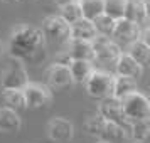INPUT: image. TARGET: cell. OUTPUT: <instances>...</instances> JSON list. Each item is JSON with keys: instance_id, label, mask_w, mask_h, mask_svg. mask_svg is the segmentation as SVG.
Listing matches in <instances>:
<instances>
[{"instance_id": "obj_1", "label": "cell", "mask_w": 150, "mask_h": 143, "mask_svg": "<svg viewBox=\"0 0 150 143\" xmlns=\"http://www.w3.org/2000/svg\"><path fill=\"white\" fill-rule=\"evenodd\" d=\"M44 44L46 37L41 29L21 24L10 32L7 49L12 59H19L22 62L30 61L35 64L41 61V56H44Z\"/></svg>"}, {"instance_id": "obj_2", "label": "cell", "mask_w": 150, "mask_h": 143, "mask_svg": "<svg viewBox=\"0 0 150 143\" xmlns=\"http://www.w3.org/2000/svg\"><path fill=\"white\" fill-rule=\"evenodd\" d=\"M122 101L123 115L128 121H138V120H149L150 118V103L149 98L140 93L138 89L125 96Z\"/></svg>"}, {"instance_id": "obj_3", "label": "cell", "mask_w": 150, "mask_h": 143, "mask_svg": "<svg viewBox=\"0 0 150 143\" xmlns=\"http://www.w3.org/2000/svg\"><path fill=\"white\" fill-rule=\"evenodd\" d=\"M113 79H115V76L111 73L93 69L89 77L84 81L86 93L95 99L108 98V96H111V91H113Z\"/></svg>"}, {"instance_id": "obj_4", "label": "cell", "mask_w": 150, "mask_h": 143, "mask_svg": "<svg viewBox=\"0 0 150 143\" xmlns=\"http://www.w3.org/2000/svg\"><path fill=\"white\" fill-rule=\"evenodd\" d=\"M27 82L29 76L24 62L10 57V62H7V66L2 71V77H0L2 89H24Z\"/></svg>"}, {"instance_id": "obj_5", "label": "cell", "mask_w": 150, "mask_h": 143, "mask_svg": "<svg viewBox=\"0 0 150 143\" xmlns=\"http://www.w3.org/2000/svg\"><path fill=\"white\" fill-rule=\"evenodd\" d=\"M93 49H95V59L93 62H100L103 66H115L118 57L122 56V49L115 41H111V37H103V35H96L91 41Z\"/></svg>"}, {"instance_id": "obj_6", "label": "cell", "mask_w": 150, "mask_h": 143, "mask_svg": "<svg viewBox=\"0 0 150 143\" xmlns=\"http://www.w3.org/2000/svg\"><path fill=\"white\" fill-rule=\"evenodd\" d=\"M42 34L46 39L59 44H66L71 37V24L62 19L61 15H49L42 22Z\"/></svg>"}, {"instance_id": "obj_7", "label": "cell", "mask_w": 150, "mask_h": 143, "mask_svg": "<svg viewBox=\"0 0 150 143\" xmlns=\"http://www.w3.org/2000/svg\"><path fill=\"white\" fill-rule=\"evenodd\" d=\"M22 91L25 98V106L30 109L46 108L52 101V89L41 82H27Z\"/></svg>"}, {"instance_id": "obj_8", "label": "cell", "mask_w": 150, "mask_h": 143, "mask_svg": "<svg viewBox=\"0 0 150 143\" xmlns=\"http://www.w3.org/2000/svg\"><path fill=\"white\" fill-rule=\"evenodd\" d=\"M74 135V125L61 116H56L47 123V136L52 142H69Z\"/></svg>"}, {"instance_id": "obj_9", "label": "cell", "mask_w": 150, "mask_h": 143, "mask_svg": "<svg viewBox=\"0 0 150 143\" xmlns=\"http://www.w3.org/2000/svg\"><path fill=\"white\" fill-rule=\"evenodd\" d=\"M46 79H47V86L51 89H62L68 88L73 84V79H71V73H69V68L64 66V64H51L46 71Z\"/></svg>"}, {"instance_id": "obj_10", "label": "cell", "mask_w": 150, "mask_h": 143, "mask_svg": "<svg viewBox=\"0 0 150 143\" xmlns=\"http://www.w3.org/2000/svg\"><path fill=\"white\" fill-rule=\"evenodd\" d=\"M150 17V0H127L123 19H128L137 24H147Z\"/></svg>"}, {"instance_id": "obj_11", "label": "cell", "mask_w": 150, "mask_h": 143, "mask_svg": "<svg viewBox=\"0 0 150 143\" xmlns=\"http://www.w3.org/2000/svg\"><path fill=\"white\" fill-rule=\"evenodd\" d=\"M100 106H98V113L103 116L105 121L110 123H123L127 118L123 115L122 109V101L116 99L113 96H108V98H103L100 99Z\"/></svg>"}, {"instance_id": "obj_12", "label": "cell", "mask_w": 150, "mask_h": 143, "mask_svg": "<svg viewBox=\"0 0 150 143\" xmlns=\"http://www.w3.org/2000/svg\"><path fill=\"white\" fill-rule=\"evenodd\" d=\"M140 34H142L140 24L132 22V20H128V19H123L122 17V19H118V20L115 22V29H113V35H111V37L130 44V42L140 39Z\"/></svg>"}, {"instance_id": "obj_13", "label": "cell", "mask_w": 150, "mask_h": 143, "mask_svg": "<svg viewBox=\"0 0 150 143\" xmlns=\"http://www.w3.org/2000/svg\"><path fill=\"white\" fill-rule=\"evenodd\" d=\"M115 73L116 76H125V77H132V79H140L143 73V66H140L135 59H132L127 52H122L115 62Z\"/></svg>"}, {"instance_id": "obj_14", "label": "cell", "mask_w": 150, "mask_h": 143, "mask_svg": "<svg viewBox=\"0 0 150 143\" xmlns=\"http://www.w3.org/2000/svg\"><path fill=\"white\" fill-rule=\"evenodd\" d=\"M68 52L71 59H84L93 61L95 59V49L89 41H79V39H69L68 42Z\"/></svg>"}, {"instance_id": "obj_15", "label": "cell", "mask_w": 150, "mask_h": 143, "mask_svg": "<svg viewBox=\"0 0 150 143\" xmlns=\"http://www.w3.org/2000/svg\"><path fill=\"white\" fill-rule=\"evenodd\" d=\"M22 128V118L19 111L7 106L0 108V133H17Z\"/></svg>"}, {"instance_id": "obj_16", "label": "cell", "mask_w": 150, "mask_h": 143, "mask_svg": "<svg viewBox=\"0 0 150 143\" xmlns=\"http://www.w3.org/2000/svg\"><path fill=\"white\" fill-rule=\"evenodd\" d=\"M69 73H71V79L76 84H84V81L89 77L93 73L95 64L93 61H84V59H73L69 62Z\"/></svg>"}, {"instance_id": "obj_17", "label": "cell", "mask_w": 150, "mask_h": 143, "mask_svg": "<svg viewBox=\"0 0 150 143\" xmlns=\"http://www.w3.org/2000/svg\"><path fill=\"white\" fill-rule=\"evenodd\" d=\"M96 29L93 22L88 19H79L71 24V37L69 39H79V41H93L96 37Z\"/></svg>"}, {"instance_id": "obj_18", "label": "cell", "mask_w": 150, "mask_h": 143, "mask_svg": "<svg viewBox=\"0 0 150 143\" xmlns=\"http://www.w3.org/2000/svg\"><path fill=\"white\" fill-rule=\"evenodd\" d=\"M137 81L132 77H125V76H115L113 79V91L111 96L116 99H123L125 96H128L130 93L137 91Z\"/></svg>"}, {"instance_id": "obj_19", "label": "cell", "mask_w": 150, "mask_h": 143, "mask_svg": "<svg viewBox=\"0 0 150 143\" xmlns=\"http://www.w3.org/2000/svg\"><path fill=\"white\" fill-rule=\"evenodd\" d=\"M127 54H128L132 59H135L140 66H145V64L149 62V57H150V44L143 42L142 39H137V41L128 44Z\"/></svg>"}, {"instance_id": "obj_20", "label": "cell", "mask_w": 150, "mask_h": 143, "mask_svg": "<svg viewBox=\"0 0 150 143\" xmlns=\"http://www.w3.org/2000/svg\"><path fill=\"white\" fill-rule=\"evenodd\" d=\"M2 98L5 106L15 111L25 109V98H24V91L22 89H2Z\"/></svg>"}, {"instance_id": "obj_21", "label": "cell", "mask_w": 150, "mask_h": 143, "mask_svg": "<svg viewBox=\"0 0 150 143\" xmlns=\"http://www.w3.org/2000/svg\"><path fill=\"white\" fill-rule=\"evenodd\" d=\"M150 135V123L149 120H138L130 121V142L145 143Z\"/></svg>"}, {"instance_id": "obj_22", "label": "cell", "mask_w": 150, "mask_h": 143, "mask_svg": "<svg viewBox=\"0 0 150 143\" xmlns=\"http://www.w3.org/2000/svg\"><path fill=\"white\" fill-rule=\"evenodd\" d=\"M81 8L83 19L95 20L98 15L103 14V0H78Z\"/></svg>"}, {"instance_id": "obj_23", "label": "cell", "mask_w": 150, "mask_h": 143, "mask_svg": "<svg viewBox=\"0 0 150 143\" xmlns=\"http://www.w3.org/2000/svg\"><path fill=\"white\" fill-rule=\"evenodd\" d=\"M93 22V25L96 29V34L98 35H103V37H111L113 35V29H115V19H111L110 15L106 14H101L98 15Z\"/></svg>"}, {"instance_id": "obj_24", "label": "cell", "mask_w": 150, "mask_h": 143, "mask_svg": "<svg viewBox=\"0 0 150 143\" xmlns=\"http://www.w3.org/2000/svg\"><path fill=\"white\" fill-rule=\"evenodd\" d=\"M105 125L106 121L103 120V116L96 111L95 115H91L86 118V121H84V130H86V133L91 136H96V138H100L101 136V131L105 128Z\"/></svg>"}, {"instance_id": "obj_25", "label": "cell", "mask_w": 150, "mask_h": 143, "mask_svg": "<svg viewBox=\"0 0 150 143\" xmlns=\"http://www.w3.org/2000/svg\"><path fill=\"white\" fill-rule=\"evenodd\" d=\"M127 0H103V14L110 15L111 19H122Z\"/></svg>"}, {"instance_id": "obj_26", "label": "cell", "mask_w": 150, "mask_h": 143, "mask_svg": "<svg viewBox=\"0 0 150 143\" xmlns=\"http://www.w3.org/2000/svg\"><path fill=\"white\" fill-rule=\"evenodd\" d=\"M61 12H59V15H61L64 20L68 22V24H73V22L79 20V19H83V14H81V8H79V4L78 2H71V4H66V5H62Z\"/></svg>"}, {"instance_id": "obj_27", "label": "cell", "mask_w": 150, "mask_h": 143, "mask_svg": "<svg viewBox=\"0 0 150 143\" xmlns=\"http://www.w3.org/2000/svg\"><path fill=\"white\" fill-rule=\"evenodd\" d=\"M71 61H73V59L69 57V54L66 52V51H64V52H59L57 57H56V62H57V64H64V66H69Z\"/></svg>"}, {"instance_id": "obj_28", "label": "cell", "mask_w": 150, "mask_h": 143, "mask_svg": "<svg viewBox=\"0 0 150 143\" xmlns=\"http://www.w3.org/2000/svg\"><path fill=\"white\" fill-rule=\"evenodd\" d=\"M56 5L57 7H62V5H66V4H71V2H78V0H54Z\"/></svg>"}, {"instance_id": "obj_29", "label": "cell", "mask_w": 150, "mask_h": 143, "mask_svg": "<svg viewBox=\"0 0 150 143\" xmlns=\"http://www.w3.org/2000/svg\"><path fill=\"white\" fill-rule=\"evenodd\" d=\"M4 4H17V2H21V0H2Z\"/></svg>"}, {"instance_id": "obj_30", "label": "cell", "mask_w": 150, "mask_h": 143, "mask_svg": "<svg viewBox=\"0 0 150 143\" xmlns=\"http://www.w3.org/2000/svg\"><path fill=\"white\" fill-rule=\"evenodd\" d=\"M2 54H4V44H2V41H0V57H2Z\"/></svg>"}, {"instance_id": "obj_31", "label": "cell", "mask_w": 150, "mask_h": 143, "mask_svg": "<svg viewBox=\"0 0 150 143\" xmlns=\"http://www.w3.org/2000/svg\"><path fill=\"white\" fill-rule=\"evenodd\" d=\"M98 143H106V142H103V140H100V142H98Z\"/></svg>"}]
</instances>
